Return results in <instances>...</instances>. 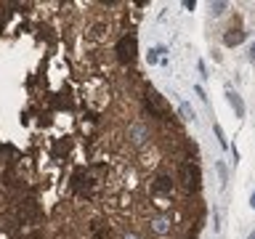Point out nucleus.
<instances>
[{"label": "nucleus", "mask_w": 255, "mask_h": 239, "mask_svg": "<svg viewBox=\"0 0 255 239\" xmlns=\"http://www.w3.org/2000/svg\"><path fill=\"white\" fill-rule=\"evenodd\" d=\"M135 53H138V40H135V35H123L117 40V59L123 64H133Z\"/></svg>", "instance_id": "obj_1"}, {"label": "nucleus", "mask_w": 255, "mask_h": 239, "mask_svg": "<svg viewBox=\"0 0 255 239\" xmlns=\"http://www.w3.org/2000/svg\"><path fill=\"white\" fill-rule=\"evenodd\" d=\"M178 175H181V186H183V191H186V194H191V191L199 189V181H202V175H199V167H197V165L183 162L181 170H178Z\"/></svg>", "instance_id": "obj_2"}, {"label": "nucleus", "mask_w": 255, "mask_h": 239, "mask_svg": "<svg viewBox=\"0 0 255 239\" xmlns=\"http://www.w3.org/2000/svg\"><path fill=\"white\" fill-rule=\"evenodd\" d=\"M173 189H175V183H173L170 175H165V173H159L157 178L151 181V191H154L157 197H170Z\"/></svg>", "instance_id": "obj_3"}, {"label": "nucleus", "mask_w": 255, "mask_h": 239, "mask_svg": "<svg viewBox=\"0 0 255 239\" xmlns=\"http://www.w3.org/2000/svg\"><path fill=\"white\" fill-rule=\"evenodd\" d=\"M146 109H149L154 117H159V120H165V117H167L165 104H162V99H159L154 91H149V93H146Z\"/></svg>", "instance_id": "obj_4"}, {"label": "nucleus", "mask_w": 255, "mask_h": 239, "mask_svg": "<svg viewBox=\"0 0 255 239\" xmlns=\"http://www.w3.org/2000/svg\"><path fill=\"white\" fill-rule=\"evenodd\" d=\"M245 37H247V32H242L239 27H231V29H226V32H223V45L234 48V45H239V43H242Z\"/></svg>", "instance_id": "obj_5"}, {"label": "nucleus", "mask_w": 255, "mask_h": 239, "mask_svg": "<svg viewBox=\"0 0 255 239\" xmlns=\"http://www.w3.org/2000/svg\"><path fill=\"white\" fill-rule=\"evenodd\" d=\"M226 101L234 107V112H237V117H245L247 115V109H245V101L239 99V93L237 91H231V88H226Z\"/></svg>", "instance_id": "obj_6"}, {"label": "nucleus", "mask_w": 255, "mask_h": 239, "mask_svg": "<svg viewBox=\"0 0 255 239\" xmlns=\"http://www.w3.org/2000/svg\"><path fill=\"white\" fill-rule=\"evenodd\" d=\"M146 135H149V130H146L143 125H133V127H130V141H133V143H141Z\"/></svg>", "instance_id": "obj_7"}, {"label": "nucleus", "mask_w": 255, "mask_h": 239, "mask_svg": "<svg viewBox=\"0 0 255 239\" xmlns=\"http://www.w3.org/2000/svg\"><path fill=\"white\" fill-rule=\"evenodd\" d=\"M151 229H154L157 234H167V231H170V221H167V218H157Z\"/></svg>", "instance_id": "obj_8"}, {"label": "nucleus", "mask_w": 255, "mask_h": 239, "mask_svg": "<svg viewBox=\"0 0 255 239\" xmlns=\"http://www.w3.org/2000/svg\"><path fill=\"white\" fill-rule=\"evenodd\" d=\"M159 53H165V48H162V45L151 48V51L146 53V59H149V64H157V61H159Z\"/></svg>", "instance_id": "obj_9"}, {"label": "nucleus", "mask_w": 255, "mask_h": 239, "mask_svg": "<svg viewBox=\"0 0 255 239\" xmlns=\"http://www.w3.org/2000/svg\"><path fill=\"white\" fill-rule=\"evenodd\" d=\"M24 215H29V218H37V205L32 202V199H27V202H24Z\"/></svg>", "instance_id": "obj_10"}, {"label": "nucleus", "mask_w": 255, "mask_h": 239, "mask_svg": "<svg viewBox=\"0 0 255 239\" xmlns=\"http://www.w3.org/2000/svg\"><path fill=\"white\" fill-rule=\"evenodd\" d=\"M215 135H218V143L221 146H229V141H226V133H223V127L215 122Z\"/></svg>", "instance_id": "obj_11"}, {"label": "nucleus", "mask_w": 255, "mask_h": 239, "mask_svg": "<svg viewBox=\"0 0 255 239\" xmlns=\"http://www.w3.org/2000/svg\"><path fill=\"white\" fill-rule=\"evenodd\" d=\"M181 117L183 120H194V109H191L189 104H181Z\"/></svg>", "instance_id": "obj_12"}, {"label": "nucleus", "mask_w": 255, "mask_h": 239, "mask_svg": "<svg viewBox=\"0 0 255 239\" xmlns=\"http://www.w3.org/2000/svg\"><path fill=\"white\" fill-rule=\"evenodd\" d=\"M223 11H226V3H213V5H210V13H213V16H221Z\"/></svg>", "instance_id": "obj_13"}, {"label": "nucleus", "mask_w": 255, "mask_h": 239, "mask_svg": "<svg viewBox=\"0 0 255 239\" xmlns=\"http://www.w3.org/2000/svg\"><path fill=\"white\" fill-rule=\"evenodd\" d=\"M247 53H250V61H255V43L250 45V51H247Z\"/></svg>", "instance_id": "obj_14"}, {"label": "nucleus", "mask_w": 255, "mask_h": 239, "mask_svg": "<svg viewBox=\"0 0 255 239\" xmlns=\"http://www.w3.org/2000/svg\"><path fill=\"white\" fill-rule=\"evenodd\" d=\"M29 239H43V231H35V234H29Z\"/></svg>", "instance_id": "obj_15"}, {"label": "nucleus", "mask_w": 255, "mask_h": 239, "mask_svg": "<svg viewBox=\"0 0 255 239\" xmlns=\"http://www.w3.org/2000/svg\"><path fill=\"white\" fill-rule=\"evenodd\" d=\"M250 207L255 210V191H253V197H250Z\"/></svg>", "instance_id": "obj_16"}, {"label": "nucleus", "mask_w": 255, "mask_h": 239, "mask_svg": "<svg viewBox=\"0 0 255 239\" xmlns=\"http://www.w3.org/2000/svg\"><path fill=\"white\" fill-rule=\"evenodd\" d=\"M247 239H255V231H253V234H250V237H247Z\"/></svg>", "instance_id": "obj_17"}]
</instances>
